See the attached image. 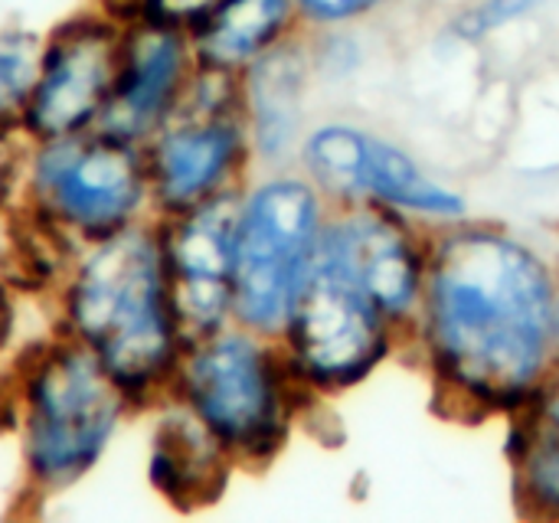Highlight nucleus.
<instances>
[{"label":"nucleus","instance_id":"1","mask_svg":"<svg viewBox=\"0 0 559 523\" xmlns=\"http://www.w3.org/2000/svg\"><path fill=\"white\" fill-rule=\"evenodd\" d=\"M426 331L452 390L514 406L534 393L557 334L550 275L518 239L465 229L432 259Z\"/></svg>","mask_w":559,"mask_h":523},{"label":"nucleus","instance_id":"2","mask_svg":"<svg viewBox=\"0 0 559 523\" xmlns=\"http://www.w3.org/2000/svg\"><path fill=\"white\" fill-rule=\"evenodd\" d=\"M49 328L85 347L144 416L170 390L187 328L157 219L82 246L46 301Z\"/></svg>","mask_w":559,"mask_h":523},{"label":"nucleus","instance_id":"3","mask_svg":"<svg viewBox=\"0 0 559 523\" xmlns=\"http://www.w3.org/2000/svg\"><path fill=\"white\" fill-rule=\"evenodd\" d=\"M16 373V459L33 501L82 488L141 416L111 373L75 341L46 328L7 357Z\"/></svg>","mask_w":559,"mask_h":523},{"label":"nucleus","instance_id":"4","mask_svg":"<svg viewBox=\"0 0 559 523\" xmlns=\"http://www.w3.org/2000/svg\"><path fill=\"white\" fill-rule=\"evenodd\" d=\"M298 387L278 337L233 321L187 341L167 396L213 432L236 468H259L288 442Z\"/></svg>","mask_w":559,"mask_h":523},{"label":"nucleus","instance_id":"5","mask_svg":"<svg viewBox=\"0 0 559 523\" xmlns=\"http://www.w3.org/2000/svg\"><path fill=\"white\" fill-rule=\"evenodd\" d=\"M16 206L75 249L154 216L144 144L108 128L26 141Z\"/></svg>","mask_w":559,"mask_h":523},{"label":"nucleus","instance_id":"6","mask_svg":"<svg viewBox=\"0 0 559 523\" xmlns=\"http://www.w3.org/2000/svg\"><path fill=\"white\" fill-rule=\"evenodd\" d=\"M154 216H177L242 190L252 154L239 75L200 66L180 108L144 141Z\"/></svg>","mask_w":559,"mask_h":523},{"label":"nucleus","instance_id":"7","mask_svg":"<svg viewBox=\"0 0 559 523\" xmlns=\"http://www.w3.org/2000/svg\"><path fill=\"white\" fill-rule=\"evenodd\" d=\"M321 233V200L311 183L288 174L242 183L236 210V324L265 337L285 331Z\"/></svg>","mask_w":559,"mask_h":523},{"label":"nucleus","instance_id":"8","mask_svg":"<svg viewBox=\"0 0 559 523\" xmlns=\"http://www.w3.org/2000/svg\"><path fill=\"white\" fill-rule=\"evenodd\" d=\"M386 318L364 288L314 252L278 344L301 387L344 390L386 357Z\"/></svg>","mask_w":559,"mask_h":523},{"label":"nucleus","instance_id":"9","mask_svg":"<svg viewBox=\"0 0 559 523\" xmlns=\"http://www.w3.org/2000/svg\"><path fill=\"white\" fill-rule=\"evenodd\" d=\"M118 49L121 20L95 0L43 29L39 75L23 121V141L98 128L111 102Z\"/></svg>","mask_w":559,"mask_h":523},{"label":"nucleus","instance_id":"10","mask_svg":"<svg viewBox=\"0 0 559 523\" xmlns=\"http://www.w3.org/2000/svg\"><path fill=\"white\" fill-rule=\"evenodd\" d=\"M239 193L157 219L160 249L190 337L233 324Z\"/></svg>","mask_w":559,"mask_h":523},{"label":"nucleus","instance_id":"11","mask_svg":"<svg viewBox=\"0 0 559 523\" xmlns=\"http://www.w3.org/2000/svg\"><path fill=\"white\" fill-rule=\"evenodd\" d=\"M200 72L193 33L157 20H121V49L102 128L144 144L183 102Z\"/></svg>","mask_w":559,"mask_h":523},{"label":"nucleus","instance_id":"12","mask_svg":"<svg viewBox=\"0 0 559 523\" xmlns=\"http://www.w3.org/2000/svg\"><path fill=\"white\" fill-rule=\"evenodd\" d=\"M144 475L151 491L174 511L193 514L213 508L236 472L229 452L213 439V432L177 400L164 396L151 409Z\"/></svg>","mask_w":559,"mask_h":523},{"label":"nucleus","instance_id":"13","mask_svg":"<svg viewBox=\"0 0 559 523\" xmlns=\"http://www.w3.org/2000/svg\"><path fill=\"white\" fill-rule=\"evenodd\" d=\"M318 255L364 288L390 318L406 314L423 292L419 255L390 213H354L324 226Z\"/></svg>","mask_w":559,"mask_h":523},{"label":"nucleus","instance_id":"14","mask_svg":"<svg viewBox=\"0 0 559 523\" xmlns=\"http://www.w3.org/2000/svg\"><path fill=\"white\" fill-rule=\"evenodd\" d=\"M301 52L288 39H278L239 72L242 115L255 157H278L295 141L301 118Z\"/></svg>","mask_w":559,"mask_h":523},{"label":"nucleus","instance_id":"15","mask_svg":"<svg viewBox=\"0 0 559 523\" xmlns=\"http://www.w3.org/2000/svg\"><path fill=\"white\" fill-rule=\"evenodd\" d=\"M292 7L295 0H223L193 29L200 66L239 75L269 46L285 39Z\"/></svg>","mask_w":559,"mask_h":523},{"label":"nucleus","instance_id":"16","mask_svg":"<svg viewBox=\"0 0 559 523\" xmlns=\"http://www.w3.org/2000/svg\"><path fill=\"white\" fill-rule=\"evenodd\" d=\"M360 193H373L390 206L400 210H416V213H439L452 216L462 210V200L439 183H432L409 154L400 147L367 138L364 151V167H360Z\"/></svg>","mask_w":559,"mask_h":523},{"label":"nucleus","instance_id":"17","mask_svg":"<svg viewBox=\"0 0 559 523\" xmlns=\"http://www.w3.org/2000/svg\"><path fill=\"white\" fill-rule=\"evenodd\" d=\"M43 56V29L26 23L0 26V131L23 138Z\"/></svg>","mask_w":559,"mask_h":523},{"label":"nucleus","instance_id":"18","mask_svg":"<svg viewBox=\"0 0 559 523\" xmlns=\"http://www.w3.org/2000/svg\"><path fill=\"white\" fill-rule=\"evenodd\" d=\"M367 134L344 124L318 128L301 144V161L314 183L334 193H360V167H364Z\"/></svg>","mask_w":559,"mask_h":523},{"label":"nucleus","instance_id":"19","mask_svg":"<svg viewBox=\"0 0 559 523\" xmlns=\"http://www.w3.org/2000/svg\"><path fill=\"white\" fill-rule=\"evenodd\" d=\"M521 478L537 508L559 514V436L544 419L521 449Z\"/></svg>","mask_w":559,"mask_h":523},{"label":"nucleus","instance_id":"20","mask_svg":"<svg viewBox=\"0 0 559 523\" xmlns=\"http://www.w3.org/2000/svg\"><path fill=\"white\" fill-rule=\"evenodd\" d=\"M540 0H481L475 7H468L459 20H455V33L465 39H481L501 26H508L511 20L531 13Z\"/></svg>","mask_w":559,"mask_h":523},{"label":"nucleus","instance_id":"21","mask_svg":"<svg viewBox=\"0 0 559 523\" xmlns=\"http://www.w3.org/2000/svg\"><path fill=\"white\" fill-rule=\"evenodd\" d=\"M26 305H29V298L0 269V360L10 357L23 341V308Z\"/></svg>","mask_w":559,"mask_h":523},{"label":"nucleus","instance_id":"22","mask_svg":"<svg viewBox=\"0 0 559 523\" xmlns=\"http://www.w3.org/2000/svg\"><path fill=\"white\" fill-rule=\"evenodd\" d=\"M23 138L0 131V219L20 200V170H23Z\"/></svg>","mask_w":559,"mask_h":523},{"label":"nucleus","instance_id":"23","mask_svg":"<svg viewBox=\"0 0 559 523\" xmlns=\"http://www.w3.org/2000/svg\"><path fill=\"white\" fill-rule=\"evenodd\" d=\"M219 3L223 0H144V10L138 16H157L193 33Z\"/></svg>","mask_w":559,"mask_h":523},{"label":"nucleus","instance_id":"24","mask_svg":"<svg viewBox=\"0 0 559 523\" xmlns=\"http://www.w3.org/2000/svg\"><path fill=\"white\" fill-rule=\"evenodd\" d=\"M373 3L377 0H295V7L314 20H344V16H354Z\"/></svg>","mask_w":559,"mask_h":523},{"label":"nucleus","instance_id":"25","mask_svg":"<svg viewBox=\"0 0 559 523\" xmlns=\"http://www.w3.org/2000/svg\"><path fill=\"white\" fill-rule=\"evenodd\" d=\"M95 3H102L118 20H131V16H138L144 10V0H95Z\"/></svg>","mask_w":559,"mask_h":523},{"label":"nucleus","instance_id":"26","mask_svg":"<svg viewBox=\"0 0 559 523\" xmlns=\"http://www.w3.org/2000/svg\"><path fill=\"white\" fill-rule=\"evenodd\" d=\"M557 331H559V308H557Z\"/></svg>","mask_w":559,"mask_h":523}]
</instances>
